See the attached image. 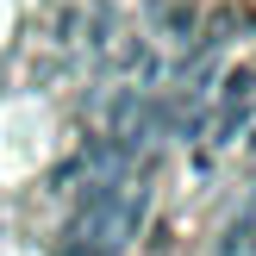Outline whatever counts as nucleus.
<instances>
[{
	"instance_id": "nucleus-1",
	"label": "nucleus",
	"mask_w": 256,
	"mask_h": 256,
	"mask_svg": "<svg viewBox=\"0 0 256 256\" xmlns=\"http://www.w3.org/2000/svg\"><path fill=\"white\" fill-rule=\"evenodd\" d=\"M250 112H256V69H225L219 88H212V100H206V125H200V132L212 138V150L238 144V132L250 125Z\"/></svg>"
},
{
	"instance_id": "nucleus-2",
	"label": "nucleus",
	"mask_w": 256,
	"mask_h": 256,
	"mask_svg": "<svg viewBox=\"0 0 256 256\" xmlns=\"http://www.w3.org/2000/svg\"><path fill=\"white\" fill-rule=\"evenodd\" d=\"M150 12H156V32L169 38V44H188L194 25H200V12L188 6V0H150Z\"/></svg>"
},
{
	"instance_id": "nucleus-3",
	"label": "nucleus",
	"mask_w": 256,
	"mask_h": 256,
	"mask_svg": "<svg viewBox=\"0 0 256 256\" xmlns=\"http://www.w3.org/2000/svg\"><path fill=\"white\" fill-rule=\"evenodd\" d=\"M219 256H256V212H244V219H232V232H225Z\"/></svg>"
}]
</instances>
